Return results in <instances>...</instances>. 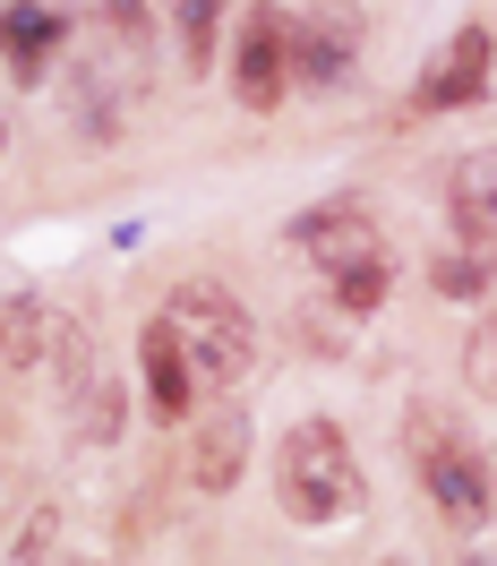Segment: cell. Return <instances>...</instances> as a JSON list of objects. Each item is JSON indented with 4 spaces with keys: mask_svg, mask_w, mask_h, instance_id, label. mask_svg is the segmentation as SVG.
<instances>
[{
    "mask_svg": "<svg viewBox=\"0 0 497 566\" xmlns=\"http://www.w3.org/2000/svg\"><path fill=\"white\" fill-rule=\"evenodd\" d=\"M275 506L309 532H335L369 506V472H360L352 438L335 421H300L284 447H275Z\"/></svg>",
    "mask_w": 497,
    "mask_h": 566,
    "instance_id": "cell-1",
    "label": "cell"
},
{
    "mask_svg": "<svg viewBox=\"0 0 497 566\" xmlns=\"http://www.w3.org/2000/svg\"><path fill=\"white\" fill-rule=\"evenodd\" d=\"M292 249L326 275V292H335L343 310H378V301L394 292V249H387V232H378L360 207L300 214V223H292Z\"/></svg>",
    "mask_w": 497,
    "mask_h": 566,
    "instance_id": "cell-2",
    "label": "cell"
},
{
    "mask_svg": "<svg viewBox=\"0 0 497 566\" xmlns=\"http://www.w3.org/2000/svg\"><path fill=\"white\" fill-rule=\"evenodd\" d=\"M163 326L180 335L198 387H241L248 369H257V318H248L223 283H180L172 310H163Z\"/></svg>",
    "mask_w": 497,
    "mask_h": 566,
    "instance_id": "cell-3",
    "label": "cell"
},
{
    "mask_svg": "<svg viewBox=\"0 0 497 566\" xmlns=\"http://www.w3.org/2000/svg\"><path fill=\"white\" fill-rule=\"evenodd\" d=\"M412 463H421V490H429V506H437V524L480 532V524L497 515L489 455H472L455 421H437V412H412Z\"/></svg>",
    "mask_w": 497,
    "mask_h": 566,
    "instance_id": "cell-4",
    "label": "cell"
},
{
    "mask_svg": "<svg viewBox=\"0 0 497 566\" xmlns=\"http://www.w3.org/2000/svg\"><path fill=\"white\" fill-rule=\"evenodd\" d=\"M232 86L248 112H275L292 95V18L284 9H248L232 35Z\"/></svg>",
    "mask_w": 497,
    "mask_h": 566,
    "instance_id": "cell-5",
    "label": "cell"
},
{
    "mask_svg": "<svg viewBox=\"0 0 497 566\" xmlns=\"http://www.w3.org/2000/svg\"><path fill=\"white\" fill-rule=\"evenodd\" d=\"M489 77H497V35H489V27H455L446 52L421 70L412 104H421V112H463V104H480V95H489Z\"/></svg>",
    "mask_w": 497,
    "mask_h": 566,
    "instance_id": "cell-6",
    "label": "cell"
},
{
    "mask_svg": "<svg viewBox=\"0 0 497 566\" xmlns=\"http://www.w3.org/2000/svg\"><path fill=\"white\" fill-rule=\"evenodd\" d=\"M352 61H360V9L326 0L309 18H292V77L300 86H343Z\"/></svg>",
    "mask_w": 497,
    "mask_h": 566,
    "instance_id": "cell-7",
    "label": "cell"
},
{
    "mask_svg": "<svg viewBox=\"0 0 497 566\" xmlns=\"http://www.w3.org/2000/svg\"><path fill=\"white\" fill-rule=\"evenodd\" d=\"M138 378H146V395H155L163 421H180L189 395H198V369H189V353H180V335L163 318H146V335H138Z\"/></svg>",
    "mask_w": 497,
    "mask_h": 566,
    "instance_id": "cell-8",
    "label": "cell"
},
{
    "mask_svg": "<svg viewBox=\"0 0 497 566\" xmlns=\"http://www.w3.org/2000/svg\"><path fill=\"white\" fill-rule=\"evenodd\" d=\"M70 35V18L61 9H43V0H18V9H0V61L18 77H43V61H52V43Z\"/></svg>",
    "mask_w": 497,
    "mask_h": 566,
    "instance_id": "cell-9",
    "label": "cell"
},
{
    "mask_svg": "<svg viewBox=\"0 0 497 566\" xmlns=\"http://www.w3.org/2000/svg\"><path fill=\"white\" fill-rule=\"evenodd\" d=\"M446 207H455V223L472 232V241H497V146H472V155L455 164Z\"/></svg>",
    "mask_w": 497,
    "mask_h": 566,
    "instance_id": "cell-10",
    "label": "cell"
},
{
    "mask_svg": "<svg viewBox=\"0 0 497 566\" xmlns=\"http://www.w3.org/2000/svg\"><path fill=\"white\" fill-rule=\"evenodd\" d=\"M241 463H248V421H241V412L198 421V447H189V481H198V490H232Z\"/></svg>",
    "mask_w": 497,
    "mask_h": 566,
    "instance_id": "cell-11",
    "label": "cell"
},
{
    "mask_svg": "<svg viewBox=\"0 0 497 566\" xmlns=\"http://www.w3.org/2000/svg\"><path fill=\"white\" fill-rule=\"evenodd\" d=\"M172 35H180V70L207 77L214 70V35H223V0H172Z\"/></svg>",
    "mask_w": 497,
    "mask_h": 566,
    "instance_id": "cell-12",
    "label": "cell"
},
{
    "mask_svg": "<svg viewBox=\"0 0 497 566\" xmlns=\"http://www.w3.org/2000/svg\"><path fill=\"white\" fill-rule=\"evenodd\" d=\"M43 326H52L43 301H9V310H0V353L18 360V369H35L43 360Z\"/></svg>",
    "mask_w": 497,
    "mask_h": 566,
    "instance_id": "cell-13",
    "label": "cell"
},
{
    "mask_svg": "<svg viewBox=\"0 0 497 566\" xmlns=\"http://www.w3.org/2000/svg\"><path fill=\"white\" fill-rule=\"evenodd\" d=\"M463 378H472V395H489V403H497V318L472 326V344H463Z\"/></svg>",
    "mask_w": 497,
    "mask_h": 566,
    "instance_id": "cell-14",
    "label": "cell"
},
{
    "mask_svg": "<svg viewBox=\"0 0 497 566\" xmlns=\"http://www.w3.org/2000/svg\"><path fill=\"white\" fill-rule=\"evenodd\" d=\"M437 283L455 301H472V292H489V258H437Z\"/></svg>",
    "mask_w": 497,
    "mask_h": 566,
    "instance_id": "cell-15",
    "label": "cell"
},
{
    "mask_svg": "<svg viewBox=\"0 0 497 566\" xmlns=\"http://www.w3.org/2000/svg\"><path fill=\"white\" fill-rule=\"evenodd\" d=\"M70 566H104V558H70Z\"/></svg>",
    "mask_w": 497,
    "mask_h": 566,
    "instance_id": "cell-16",
    "label": "cell"
},
{
    "mask_svg": "<svg viewBox=\"0 0 497 566\" xmlns=\"http://www.w3.org/2000/svg\"><path fill=\"white\" fill-rule=\"evenodd\" d=\"M463 566H489V558H463Z\"/></svg>",
    "mask_w": 497,
    "mask_h": 566,
    "instance_id": "cell-17",
    "label": "cell"
},
{
    "mask_svg": "<svg viewBox=\"0 0 497 566\" xmlns=\"http://www.w3.org/2000/svg\"><path fill=\"white\" fill-rule=\"evenodd\" d=\"M489 481H497V463H489Z\"/></svg>",
    "mask_w": 497,
    "mask_h": 566,
    "instance_id": "cell-18",
    "label": "cell"
}]
</instances>
